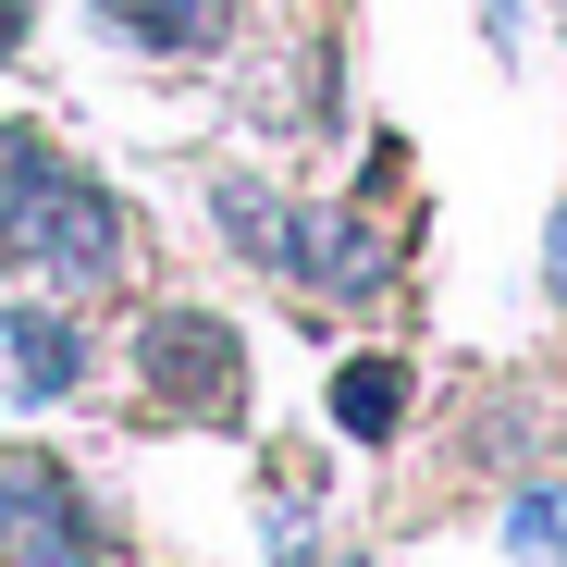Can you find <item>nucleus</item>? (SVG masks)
Listing matches in <instances>:
<instances>
[{"mask_svg": "<svg viewBox=\"0 0 567 567\" xmlns=\"http://www.w3.org/2000/svg\"><path fill=\"white\" fill-rule=\"evenodd\" d=\"M86 383V333L62 309H0V395L13 408H62Z\"/></svg>", "mask_w": 567, "mask_h": 567, "instance_id": "7ed1b4c3", "label": "nucleus"}, {"mask_svg": "<svg viewBox=\"0 0 567 567\" xmlns=\"http://www.w3.org/2000/svg\"><path fill=\"white\" fill-rule=\"evenodd\" d=\"M543 259H555V297H567V210H555V235H543Z\"/></svg>", "mask_w": 567, "mask_h": 567, "instance_id": "6e6552de", "label": "nucleus"}, {"mask_svg": "<svg viewBox=\"0 0 567 567\" xmlns=\"http://www.w3.org/2000/svg\"><path fill=\"white\" fill-rule=\"evenodd\" d=\"M506 543H518V555H555V567H567V494H518V506H506Z\"/></svg>", "mask_w": 567, "mask_h": 567, "instance_id": "423d86ee", "label": "nucleus"}, {"mask_svg": "<svg viewBox=\"0 0 567 567\" xmlns=\"http://www.w3.org/2000/svg\"><path fill=\"white\" fill-rule=\"evenodd\" d=\"M136 370L173 420H247V333L210 309H148L136 321Z\"/></svg>", "mask_w": 567, "mask_h": 567, "instance_id": "f03ea898", "label": "nucleus"}, {"mask_svg": "<svg viewBox=\"0 0 567 567\" xmlns=\"http://www.w3.org/2000/svg\"><path fill=\"white\" fill-rule=\"evenodd\" d=\"M0 247L38 259L50 284H112L124 271V210L100 173H74L50 136L0 124Z\"/></svg>", "mask_w": 567, "mask_h": 567, "instance_id": "f257e3e1", "label": "nucleus"}, {"mask_svg": "<svg viewBox=\"0 0 567 567\" xmlns=\"http://www.w3.org/2000/svg\"><path fill=\"white\" fill-rule=\"evenodd\" d=\"M333 420H346L358 444H395V432H408V358H346V370H333Z\"/></svg>", "mask_w": 567, "mask_h": 567, "instance_id": "39448f33", "label": "nucleus"}, {"mask_svg": "<svg viewBox=\"0 0 567 567\" xmlns=\"http://www.w3.org/2000/svg\"><path fill=\"white\" fill-rule=\"evenodd\" d=\"M25 50V0H0V62H13Z\"/></svg>", "mask_w": 567, "mask_h": 567, "instance_id": "0eeeda50", "label": "nucleus"}, {"mask_svg": "<svg viewBox=\"0 0 567 567\" xmlns=\"http://www.w3.org/2000/svg\"><path fill=\"white\" fill-rule=\"evenodd\" d=\"M100 25H124V38L161 50V62H198V50L235 38V0H100Z\"/></svg>", "mask_w": 567, "mask_h": 567, "instance_id": "20e7f679", "label": "nucleus"}]
</instances>
